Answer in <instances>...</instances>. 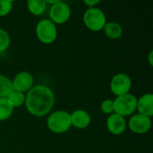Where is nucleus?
Listing matches in <instances>:
<instances>
[{
  "label": "nucleus",
  "instance_id": "nucleus-1",
  "mask_svg": "<svg viewBox=\"0 0 153 153\" xmlns=\"http://www.w3.org/2000/svg\"><path fill=\"white\" fill-rule=\"evenodd\" d=\"M24 104L30 115L43 117L52 110L55 105V94L47 85H35L25 95Z\"/></svg>",
  "mask_w": 153,
  "mask_h": 153
},
{
  "label": "nucleus",
  "instance_id": "nucleus-2",
  "mask_svg": "<svg viewBox=\"0 0 153 153\" xmlns=\"http://www.w3.org/2000/svg\"><path fill=\"white\" fill-rule=\"evenodd\" d=\"M47 126L54 134H64L67 132L72 126L70 113L65 110L54 111L48 117Z\"/></svg>",
  "mask_w": 153,
  "mask_h": 153
},
{
  "label": "nucleus",
  "instance_id": "nucleus-3",
  "mask_svg": "<svg viewBox=\"0 0 153 153\" xmlns=\"http://www.w3.org/2000/svg\"><path fill=\"white\" fill-rule=\"evenodd\" d=\"M83 22L90 30L98 32L103 30L107 22V18L101 9L92 7L88 8L85 11L83 14Z\"/></svg>",
  "mask_w": 153,
  "mask_h": 153
},
{
  "label": "nucleus",
  "instance_id": "nucleus-4",
  "mask_svg": "<svg viewBox=\"0 0 153 153\" xmlns=\"http://www.w3.org/2000/svg\"><path fill=\"white\" fill-rule=\"evenodd\" d=\"M113 101H114V113L123 117H129L136 111L137 98L131 93H127L123 96L117 97Z\"/></svg>",
  "mask_w": 153,
  "mask_h": 153
},
{
  "label": "nucleus",
  "instance_id": "nucleus-5",
  "mask_svg": "<svg viewBox=\"0 0 153 153\" xmlns=\"http://www.w3.org/2000/svg\"><path fill=\"white\" fill-rule=\"evenodd\" d=\"M35 31L38 39L47 45L53 43L57 37L56 26L49 19L40 20L36 25Z\"/></svg>",
  "mask_w": 153,
  "mask_h": 153
},
{
  "label": "nucleus",
  "instance_id": "nucleus-6",
  "mask_svg": "<svg viewBox=\"0 0 153 153\" xmlns=\"http://www.w3.org/2000/svg\"><path fill=\"white\" fill-rule=\"evenodd\" d=\"M49 20L55 24L65 23L71 16V8L67 3L59 1L56 4L50 6L49 9Z\"/></svg>",
  "mask_w": 153,
  "mask_h": 153
},
{
  "label": "nucleus",
  "instance_id": "nucleus-7",
  "mask_svg": "<svg viewBox=\"0 0 153 153\" xmlns=\"http://www.w3.org/2000/svg\"><path fill=\"white\" fill-rule=\"evenodd\" d=\"M132 88L131 78L123 73H119L113 76L110 82V91L117 97L129 93Z\"/></svg>",
  "mask_w": 153,
  "mask_h": 153
},
{
  "label": "nucleus",
  "instance_id": "nucleus-8",
  "mask_svg": "<svg viewBox=\"0 0 153 153\" xmlns=\"http://www.w3.org/2000/svg\"><path fill=\"white\" fill-rule=\"evenodd\" d=\"M128 127L134 134H146L152 128V118L141 114L133 115L128 121Z\"/></svg>",
  "mask_w": 153,
  "mask_h": 153
},
{
  "label": "nucleus",
  "instance_id": "nucleus-9",
  "mask_svg": "<svg viewBox=\"0 0 153 153\" xmlns=\"http://www.w3.org/2000/svg\"><path fill=\"white\" fill-rule=\"evenodd\" d=\"M34 79L30 73L27 71L19 72L12 80L13 91H20L22 93L28 92L33 87Z\"/></svg>",
  "mask_w": 153,
  "mask_h": 153
},
{
  "label": "nucleus",
  "instance_id": "nucleus-10",
  "mask_svg": "<svg viewBox=\"0 0 153 153\" xmlns=\"http://www.w3.org/2000/svg\"><path fill=\"white\" fill-rule=\"evenodd\" d=\"M126 126L127 124L126 118L116 113L109 115L107 118V128L108 132H110L112 134L115 135L122 134L126 131Z\"/></svg>",
  "mask_w": 153,
  "mask_h": 153
},
{
  "label": "nucleus",
  "instance_id": "nucleus-11",
  "mask_svg": "<svg viewBox=\"0 0 153 153\" xmlns=\"http://www.w3.org/2000/svg\"><path fill=\"white\" fill-rule=\"evenodd\" d=\"M136 110L138 114L151 117L153 116V95L152 93H146L137 99Z\"/></svg>",
  "mask_w": 153,
  "mask_h": 153
},
{
  "label": "nucleus",
  "instance_id": "nucleus-12",
  "mask_svg": "<svg viewBox=\"0 0 153 153\" xmlns=\"http://www.w3.org/2000/svg\"><path fill=\"white\" fill-rule=\"evenodd\" d=\"M72 126H74L77 129H85L91 124V118L90 114L82 109L74 110L70 114Z\"/></svg>",
  "mask_w": 153,
  "mask_h": 153
},
{
  "label": "nucleus",
  "instance_id": "nucleus-13",
  "mask_svg": "<svg viewBox=\"0 0 153 153\" xmlns=\"http://www.w3.org/2000/svg\"><path fill=\"white\" fill-rule=\"evenodd\" d=\"M103 30L105 35L110 39H118L123 35L122 26L116 22H107Z\"/></svg>",
  "mask_w": 153,
  "mask_h": 153
},
{
  "label": "nucleus",
  "instance_id": "nucleus-14",
  "mask_svg": "<svg viewBox=\"0 0 153 153\" xmlns=\"http://www.w3.org/2000/svg\"><path fill=\"white\" fill-rule=\"evenodd\" d=\"M27 8L31 14L39 16L45 13L47 4L45 0H29L27 2Z\"/></svg>",
  "mask_w": 153,
  "mask_h": 153
},
{
  "label": "nucleus",
  "instance_id": "nucleus-15",
  "mask_svg": "<svg viewBox=\"0 0 153 153\" xmlns=\"http://www.w3.org/2000/svg\"><path fill=\"white\" fill-rule=\"evenodd\" d=\"M13 91L12 80L5 75L0 74V99H6Z\"/></svg>",
  "mask_w": 153,
  "mask_h": 153
},
{
  "label": "nucleus",
  "instance_id": "nucleus-16",
  "mask_svg": "<svg viewBox=\"0 0 153 153\" xmlns=\"http://www.w3.org/2000/svg\"><path fill=\"white\" fill-rule=\"evenodd\" d=\"M6 100H8V102L10 103V105L14 109L16 108L22 107L24 104V102H25V95L22 92L16 91H13L8 95V97L6 98Z\"/></svg>",
  "mask_w": 153,
  "mask_h": 153
},
{
  "label": "nucleus",
  "instance_id": "nucleus-17",
  "mask_svg": "<svg viewBox=\"0 0 153 153\" xmlns=\"http://www.w3.org/2000/svg\"><path fill=\"white\" fill-rule=\"evenodd\" d=\"M13 108L6 99H0V121L7 120L13 114Z\"/></svg>",
  "mask_w": 153,
  "mask_h": 153
},
{
  "label": "nucleus",
  "instance_id": "nucleus-18",
  "mask_svg": "<svg viewBox=\"0 0 153 153\" xmlns=\"http://www.w3.org/2000/svg\"><path fill=\"white\" fill-rule=\"evenodd\" d=\"M10 44L11 38L9 33L5 30L0 28V53L6 51L10 47Z\"/></svg>",
  "mask_w": 153,
  "mask_h": 153
},
{
  "label": "nucleus",
  "instance_id": "nucleus-19",
  "mask_svg": "<svg viewBox=\"0 0 153 153\" xmlns=\"http://www.w3.org/2000/svg\"><path fill=\"white\" fill-rule=\"evenodd\" d=\"M13 8V2L10 0H0V17L6 16Z\"/></svg>",
  "mask_w": 153,
  "mask_h": 153
},
{
  "label": "nucleus",
  "instance_id": "nucleus-20",
  "mask_svg": "<svg viewBox=\"0 0 153 153\" xmlns=\"http://www.w3.org/2000/svg\"><path fill=\"white\" fill-rule=\"evenodd\" d=\"M100 110L107 115L114 113V101L112 100H105L100 105Z\"/></svg>",
  "mask_w": 153,
  "mask_h": 153
},
{
  "label": "nucleus",
  "instance_id": "nucleus-21",
  "mask_svg": "<svg viewBox=\"0 0 153 153\" xmlns=\"http://www.w3.org/2000/svg\"><path fill=\"white\" fill-rule=\"evenodd\" d=\"M100 3V0H85L84 4L88 6V8H92V7H96L97 4H99Z\"/></svg>",
  "mask_w": 153,
  "mask_h": 153
},
{
  "label": "nucleus",
  "instance_id": "nucleus-22",
  "mask_svg": "<svg viewBox=\"0 0 153 153\" xmlns=\"http://www.w3.org/2000/svg\"><path fill=\"white\" fill-rule=\"evenodd\" d=\"M153 51H151L150 54H149V56H148V60H149V64L151 66L153 65Z\"/></svg>",
  "mask_w": 153,
  "mask_h": 153
},
{
  "label": "nucleus",
  "instance_id": "nucleus-23",
  "mask_svg": "<svg viewBox=\"0 0 153 153\" xmlns=\"http://www.w3.org/2000/svg\"><path fill=\"white\" fill-rule=\"evenodd\" d=\"M60 0H47L46 1V4H51V5H53V4H56L57 2H59Z\"/></svg>",
  "mask_w": 153,
  "mask_h": 153
},
{
  "label": "nucleus",
  "instance_id": "nucleus-24",
  "mask_svg": "<svg viewBox=\"0 0 153 153\" xmlns=\"http://www.w3.org/2000/svg\"><path fill=\"white\" fill-rule=\"evenodd\" d=\"M0 142H1V136H0Z\"/></svg>",
  "mask_w": 153,
  "mask_h": 153
}]
</instances>
